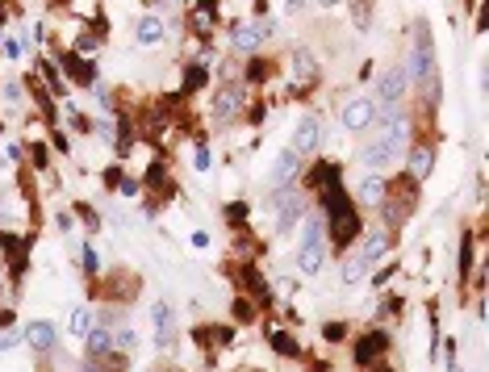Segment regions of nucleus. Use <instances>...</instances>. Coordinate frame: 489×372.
Masks as SVG:
<instances>
[{"label": "nucleus", "instance_id": "13", "mask_svg": "<svg viewBox=\"0 0 489 372\" xmlns=\"http://www.w3.org/2000/svg\"><path fill=\"white\" fill-rule=\"evenodd\" d=\"M318 80V59H313V50L297 47L293 50V84L301 88V84H313Z\"/></svg>", "mask_w": 489, "mask_h": 372}, {"label": "nucleus", "instance_id": "17", "mask_svg": "<svg viewBox=\"0 0 489 372\" xmlns=\"http://www.w3.org/2000/svg\"><path fill=\"white\" fill-rule=\"evenodd\" d=\"M385 197H389V180L385 176H364L359 180V201L364 205H381Z\"/></svg>", "mask_w": 489, "mask_h": 372}, {"label": "nucleus", "instance_id": "2", "mask_svg": "<svg viewBox=\"0 0 489 372\" xmlns=\"http://www.w3.org/2000/svg\"><path fill=\"white\" fill-rule=\"evenodd\" d=\"M405 134H410V126H405V122H389L381 139L368 142V146L359 151V163H364V168H385V163H393V155L405 146Z\"/></svg>", "mask_w": 489, "mask_h": 372}, {"label": "nucleus", "instance_id": "20", "mask_svg": "<svg viewBox=\"0 0 489 372\" xmlns=\"http://www.w3.org/2000/svg\"><path fill=\"white\" fill-rule=\"evenodd\" d=\"M381 218H385V226H401V222L410 218V201H393V205H381Z\"/></svg>", "mask_w": 489, "mask_h": 372}, {"label": "nucleus", "instance_id": "29", "mask_svg": "<svg viewBox=\"0 0 489 372\" xmlns=\"http://www.w3.org/2000/svg\"><path fill=\"white\" fill-rule=\"evenodd\" d=\"M201 84H205V67H201V63H192V67L184 71V88H201Z\"/></svg>", "mask_w": 489, "mask_h": 372}, {"label": "nucleus", "instance_id": "14", "mask_svg": "<svg viewBox=\"0 0 489 372\" xmlns=\"http://www.w3.org/2000/svg\"><path fill=\"white\" fill-rule=\"evenodd\" d=\"M322 264H326V247H322V243H301V247H297V268H301L306 277L322 272Z\"/></svg>", "mask_w": 489, "mask_h": 372}, {"label": "nucleus", "instance_id": "36", "mask_svg": "<svg viewBox=\"0 0 489 372\" xmlns=\"http://www.w3.org/2000/svg\"><path fill=\"white\" fill-rule=\"evenodd\" d=\"M318 4H322V8H335V4H343V0H318Z\"/></svg>", "mask_w": 489, "mask_h": 372}, {"label": "nucleus", "instance_id": "4", "mask_svg": "<svg viewBox=\"0 0 489 372\" xmlns=\"http://www.w3.org/2000/svg\"><path fill=\"white\" fill-rule=\"evenodd\" d=\"M339 122H343V130H347V134H364V130L376 122V105H372V96H352V100L343 105Z\"/></svg>", "mask_w": 489, "mask_h": 372}, {"label": "nucleus", "instance_id": "1", "mask_svg": "<svg viewBox=\"0 0 489 372\" xmlns=\"http://www.w3.org/2000/svg\"><path fill=\"white\" fill-rule=\"evenodd\" d=\"M326 201V197H322ZM326 209H330V234H335V247H347L352 238L359 234V218H356V205L343 197V188L330 180V201H326Z\"/></svg>", "mask_w": 489, "mask_h": 372}, {"label": "nucleus", "instance_id": "16", "mask_svg": "<svg viewBox=\"0 0 489 372\" xmlns=\"http://www.w3.org/2000/svg\"><path fill=\"white\" fill-rule=\"evenodd\" d=\"M134 38H138V47H159V42L168 38V30H163L159 17H142L138 30H134Z\"/></svg>", "mask_w": 489, "mask_h": 372}, {"label": "nucleus", "instance_id": "19", "mask_svg": "<svg viewBox=\"0 0 489 372\" xmlns=\"http://www.w3.org/2000/svg\"><path fill=\"white\" fill-rule=\"evenodd\" d=\"M238 109H243V88H222L218 93V117H238Z\"/></svg>", "mask_w": 489, "mask_h": 372}, {"label": "nucleus", "instance_id": "37", "mask_svg": "<svg viewBox=\"0 0 489 372\" xmlns=\"http://www.w3.org/2000/svg\"><path fill=\"white\" fill-rule=\"evenodd\" d=\"M146 372H159V368H146Z\"/></svg>", "mask_w": 489, "mask_h": 372}, {"label": "nucleus", "instance_id": "35", "mask_svg": "<svg viewBox=\"0 0 489 372\" xmlns=\"http://www.w3.org/2000/svg\"><path fill=\"white\" fill-rule=\"evenodd\" d=\"M306 4H310V0H289V13H301Z\"/></svg>", "mask_w": 489, "mask_h": 372}, {"label": "nucleus", "instance_id": "3", "mask_svg": "<svg viewBox=\"0 0 489 372\" xmlns=\"http://www.w3.org/2000/svg\"><path fill=\"white\" fill-rule=\"evenodd\" d=\"M401 67H405V76H410L414 84L427 88V80L435 76V47H431L427 30H418V38H414V54H410V63H401Z\"/></svg>", "mask_w": 489, "mask_h": 372}, {"label": "nucleus", "instance_id": "33", "mask_svg": "<svg viewBox=\"0 0 489 372\" xmlns=\"http://www.w3.org/2000/svg\"><path fill=\"white\" fill-rule=\"evenodd\" d=\"M117 188H122L126 197H134V192H138V180H122V185H117Z\"/></svg>", "mask_w": 489, "mask_h": 372}, {"label": "nucleus", "instance_id": "23", "mask_svg": "<svg viewBox=\"0 0 489 372\" xmlns=\"http://www.w3.org/2000/svg\"><path fill=\"white\" fill-rule=\"evenodd\" d=\"M272 347L280 356H301V347H297V339H289V330H272Z\"/></svg>", "mask_w": 489, "mask_h": 372}, {"label": "nucleus", "instance_id": "24", "mask_svg": "<svg viewBox=\"0 0 489 372\" xmlns=\"http://www.w3.org/2000/svg\"><path fill=\"white\" fill-rule=\"evenodd\" d=\"M88 330H92V314H88V306H76V310H71V335H80V339H84Z\"/></svg>", "mask_w": 489, "mask_h": 372}, {"label": "nucleus", "instance_id": "22", "mask_svg": "<svg viewBox=\"0 0 489 372\" xmlns=\"http://www.w3.org/2000/svg\"><path fill=\"white\" fill-rule=\"evenodd\" d=\"M364 277H368V264H364L359 255H352V260L343 264V284H359Z\"/></svg>", "mask_w": 489, "mask_h": 372}, {"label": "nucleus", "instance_id": "34", "mask_svg": "<svg viewBox=\"0 0 489 372\" xmlns=\"http://www.w3.org/2000/svg\"><path fill=\"white\" fill-rule=\"evenodd\" d=\"M80 372H100V360H96V356H88V360H84V368Z\"/></svg>", "mask_w": 489, "mask_h": 372}, {"label": "nucleus", "instance_id": "30", "mask_svg": "<svg viewBox=\"0 0 489 372\" xmlns=\"http://www.w3.org/2000/svg\"><path fill=\"white\" fill-rule=\"evenodd\" d=\"M113 347H117V351H130V347H134V330H130V326H122V330L113 335Z\"/></svg>", "mask_w": 489, "mask_h": 372}, {"label": "nucleus", "instance_id": "10", "mask_svg": "<svg viewBox=\"0 0 489 372\" xmlns=\"http://www.w3.org/2000/svg\"><path fill=\"white\" fill-rule=\"evenodd\" d=\"M151 322H155V343L168 351L176 343V322H172V306L168 301H155L151 306Z\"/></svg>", "mask_w": 489, "mask_h": 372}, {"label": "nucleus", "instance_id": "5", "mask_svg": "<svg viewBox=\"0 0 489 372\" xmlns=\"http://www.w3.org/2000/svg\"><path fill=\"white\" fill-rule=\"evenodd\" d=\"M272 30H276V25H272L267 17L243 21V25H238V30L230 34V47H238V50H255L260 42H267V38H272Z\"/></svg>", "mask_w": 489, "mask_h": 372}, {"label": "nucleus", "instance_id": "9", "mask_svg": "<svg viewBox=\"0 0 489 372\" xmlns=\"http://www.w3.org/2000/svg\"><path fill=\"white\" fill-rule=\"evenodd\" d=\"M21 330H25V343H30L34 351H54V343H59V326L46 322V318H34V322H25Z\"/></svg>", "mask_w": 489, "mask_h": 372}, {"label": "nucleus", "instance_id": "6", "mask_svg": "<svg viewBox=\"0 0 489 372\" xmlns=\"http://www.w3.org/2000/svg\"><path fill=\"white\" fill-rule=\"evenodd\" d=\"M297 155H313L318 146H322V117L318 113H306L301 122H297V130H293V142H289Z\"/></svg>", "mask_w": 489, "mask_h": 372}, {"label": "nucleus", "instance_id": "7", "mask_svg": "<svg viewBox=\"0 0 489 372\" xmlns=\"http://www.w3.org/2000/svg\"><path fill=\"white\" fill-rule=\"evenodd\" d=\"M272 205L280 209V218H276V234H289L301 218H306V201H301L293 188H284V197H280V201H272Z\"/></svg>", "mask_w": 489, "mask_h": 372}, {"label": "nucleus", "instance_id": "12", "mask_svg": "<svg viewBox=\"0 0 489 372\" xmlns=\"http://www.w3.org/2000/svg\"><path fill=\"white\" fill-rule=\"evenodd\" d=\"M435 172V151L427 146V142H414L410 146V180L418 185V180H427Z\"/></svg>", "mask_w": 489, "mask_h": 372}, {"label": "nucleus", "instance_id": "26", "mask_svg": "<svg viewBox=\"0 0 489 372\" xmlns=\"http://www.w3.org/2000/svg\"><path fill=\"white\" fill-rule=\"evenodd\" d=\"M267 76H272V63H267V59H251V63H247V80H267Z\"/></svg>", "mask_w": 489, "mask_h": 372}, {"label": "nucleus", "instance_id": "28", "mask_svg": "<svg viewBox=\"0 0 489 372\" xmlns=\"http://www.w3.org/2000/svg\"><path fill=\"white\" fill-rule=\"evenodd\" d=\"M301 243H322V218H310L301 226Z\"/></svg>", "mask_w": 489, "mask_h": 372}, {"label": "nucleus", "instance_id": "27", "mask_svg": "<svg viewBox=\"0 0 489 372\" xmlns=\"http://www.w3.org/2000/svg\"><path fill=\"white\" fill-rule=\"evenodd\" d=\"M322 339H326V343H343V339H347V326L343 322H326L322 326Z\"/></svg>", "mask_w": 489, "mask_h": 372}, {"label": "nucleus", "instance_id": "38", "mask_svg": "<svg viewBox=\"0 0 489 372\" xmlns=\"http://www.w3.org/2000/svg\"><path fill=\"white\" fill-rule=\"evenodd\" d=\"M176 4H184V0H176Z\"/></svg>", "mask_w": 489, "mask_h": 372}, {"label": "nucleus", "instance_id": "31", "mask_svg": "<svg viewBox=\"0 0 489 372\" xmlns=\"http://www.w3.org/2000/svg\"><path fill=\"white\" fill-rule=\"evenodd\" d=\"M84 272H88V277H96V272H100V255H96L92 247H84Z\"/></svg>", "mask_w": 489, "mask_h": 372}, {"label": "nucleus", "instance_id": "15", "mask_svg": "<svg viewBox=\"0 0 489 372\" xmlns=\"http://www.w3.org/2000/svg\"><path fill=\"white\" fill-rule=\"evenodd\" d=\"M389 243H393V238H389L385 231H372L368 238H364V243H359V251H356V255L364 260V264H368V268H372V264H376V260H381V255L389 251Z\"/></svg>", "mask_w": 489, "mask_h": 372}, {"label": "nucleus", "instance_id": "21", "mask_svg": "<svg viewBox=\"0 0 489 372\" xmlns=\"http://www.w3.org/2000/svg\"><path fill=\"white\" fill-rule=\"evenodd\" d=\"M63 63H67V67H71V76H76V80H80V84H96V67H92V63H80V59H76V54H67V59H63Z\"/></svg>", "mask_w": 489, "mask_h": 372}, {"label": "nucleus", "instance_id": "32", "mask_svg": "<svg viewBox=\"0 0 489 372\" xmlns=\"http://www.w3.org/2000/svg\"><path fill=\"white\" fill-rule=\"evenodd\" d=\"M76 54H96V38L80 34V38H76Z\"/></svg>", "mask_w": 489, "mask_h": 372}, {"label": "nucleus", "instance_id": "8", "mask_svg": "<svg viewBox=\"0 0 489 372\" xmlns=\"http://www.w3.org/2000/svg\"><path fill=\"white\" fill-rule=\"evenodd\" d=\"M301 176V155L293 146H284L276 155V168H272V188H293V180Z\"/></svg>", "mask_w": 489, "mask_h": 372}, {"label": "nucleus", "instance_id": "11", "mask_svg": "<svg viewBox=\"0 0 489 372\" xmlns=\"http://www.w3.org/2000/svg\"><path fill=\"white\" fill-rule=\"evenodd\" d=\"M385 347H389V335H385V330H368V335L356 343V364L368 368L376 356H385Z\"/></svg>", "mask_w": 489, "mask_h": 372}, {"label": "nucleus", "instance_id": "18", "mask_svg": "<svg viewBox=\"0 0 489 372\" xmlns=\"http://www.w3.org/2000/svg\"><path fill=\"white\" fill-rule=\"evenodd\" d=\"M84 347H88V356L100 360V356H109V351H113V335H109L105 326H92L88 335H84Z\"/></svg>", "mask_w": 489, "mask_h": 372}, {"label": "nucleus", "instance_id": "25", "mask_svg": "<svg viewBox=\"0 0 489 372\" xmlns=\"http://www.w3.org/2000/svg\"><path fill=\"white\" fill-rule=\"evenodd\" d=\"M21 339H25V330H21V326H0V351H13Z\"/></svg>", "mask_w": 489, "mask_h": 372}]
</instances>
